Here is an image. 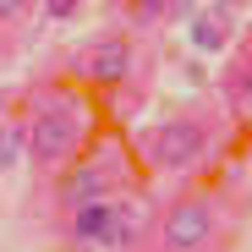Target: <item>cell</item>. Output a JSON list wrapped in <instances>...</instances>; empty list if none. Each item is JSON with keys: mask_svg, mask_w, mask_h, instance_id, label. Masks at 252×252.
<instances>
[{"mask_svg": "<svg viewBox=\"0 0 252 252\" xmlns=\"http://www.w3.org/2000/svg\"><path fill=\"white\" fill-rule=\"evenodd\" d=\"M208 154V126L192 121V115H176L148 132V159L154 170H192V164Z\"/></svg>", "mask_w": 252, "mask_h": 252, "instance_id": "obj_2", "label": "cell"}, {"mask_svg": "<svg viewBox=\"0 0 252 252\" xmlns=\"http://www.w3.org/2000/svg\"><path fill=\"white\" fill-rule=\"evenodd\" d=\"M192 38H197V50H220V44H225V11H220V17H203V22L192 28Z\"/></svg>", "mask_w": 252, "mask_h": 252, "instance_id": "obj_8", "label": "cell"}, {"mask_svg": "<svg viewBox=\"0 0 252 252\" xmlns=\"http://www.w3.org/2000/svg\"><path fill=\"white\" fill-rule=\"evenodd\" d=\"M126 17H132L137 28H148V22H159V17H170V6H164V0H137Z\"/></svg>", "mask_w": 252, "mask_h": 252, "instance_id": "obj_10", "label": "cell"}, {"mask_svg": "<svg viewBox=\"0 0 252 252\" xmlns=\"http://www.w3.org/2000/svg\"><path fill=\"white\" fill-rule=\"evenodd\" d=\"M44 17H50V22H71V17H77V0H50Z\"/></svg>", "mask_w": 252, "mask_h": 252, "instance_id": "obj_11", "label": "cell"}, {"mask_svg": "<svg viewBox=\"0 0 252 252\" xmlns=\"http://www.w3.org/2000/svg\"><path fill=\"white\" fill-rule=\"evenodd\" d=\"M22 17V0H0V22H17Z\"/></svg>", "mask_w": 252, "mask_h": 252, "instance_id": "obj_12", "label": "cell"}, {"mask_svg": "<svg viewBox=\"0 0 252 252\" xmlns=\"http://www.w3.org/2000/svg\"><path fill=\"white\" fill-rule=\"evenodd\" d=\"M126 236H132V220H126V208L110 203V230H104V247H126Z\"/></svg>", "mask_w": 252, "mask_h": 252, "instance_id": "obj_9", "label": "cell"}, {"mask_svg": "<svg viewBox=\"0 0 252 252\" xmlns=\"http://www.w3.org/2000/svg\"><path fill=\"white\" fill-rule=\"evenodd\" d=\"M104 230H110V203L71 208V236H77V241H104Z\"/></svg>", "mask_w": 252, "mask_h": 252, "instance_id": "obj_6", "label": "cell"}, {"mask_svg": "<svg viewBox=\"0 0 252 252\" xmlns=\"http://www.w3.org/2000/svg\"><path fill=\"white\" fill-rule=\"evenodd\" d=\"M61 203H66V208L104 203V170H99V164H71L66 181H61Z\"/></svg>", "mask_w": 252, "mask_h": 252, "instance_id": "obj_5", "label": "cell"}, {"mask_svg": "<svg viewBox=\"0 0 252 252\" xmlns=\"http://www.w3.org/2000/svg\"><path fill=\"white\" fill-rule=\"evenodd\" d=\"M214 241V203L208 197H176L159 214V247L164 252H197Z\"/></svg>", "mask_w": 252, "mask_h": 252, "instance_id": "obj_3", "label": "cell"}, {"mask_svg": "<svg viewBox=\"0 0 252 252\" xmlns=\"http://www.w3.org/2000/svg\"><path fill=\"white\" fill-rule=\"evenodd\" d=\"M82 148V115L71 104H38L28 121V159L38 170H55V164H71Z\"/></svg>", "mask_w": 252, "mask_h": 252, "instance_id": "obj_1", "label": "cell"}, {"mask_svg": "<svg viewBox=\"0 0 252 252\" xmlns=\"http://www.w3.org/2000/svg\"><path fill=\"white\" fill-rule=\"evenodd\" d=\"M82 77L99 82V88H115V82L132 77V44L126 38H99V44H88V55H82Z\"/></svg>", "mask_w": 252, "mask_h": 252, "instance_id": "obj_4", "label": "cell"}, {"mask_svg": "<svg viewBox=\"0 0 252 252\" xmlns=\"http://www.w3.org/2000/svg\"><path fill=\"white\" fill-rule=\"evenodd\" d=\"M22 154H28V126H0V170H11Z\"/></svg>", "mask_w": 252, "mask_h": 252, "instance_id": "obj_7", "label": "cell"}]
</instances>
